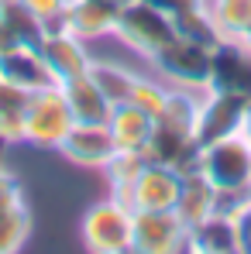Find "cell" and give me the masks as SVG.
<instances>
[{"mask_svg": "<svg viewBox=\"0 0 251 254\" xmlns=\"http://www.w3.org/2000/svg\"><path fill=\"white\" fill-rule=\"evenodd\" d=\"M62 93H66V100H69L76 121H96V124H107L114 103L107 100V93H103L100 83L93 79V69L83 72V76H76V79H69V83H62Z\"/></svg>", "mask_w": 251, "mask_h": 254, "instance_id": "e0dca14e", "label": "cell"}, {"mask_svg": "<svg viewBox=\"0 0 251 254\" xmlns=\"http://www.w3.org/2000/svg\"><path fill=\"white\" fill-rule=\"evenodd\" d=\"M0 76L10 79L14 86H21V89H28V93L52 86V76H48L42 55H38V45H21L14 52L0 55Z\"/></svg>", "mask_w": 251, "mask_h": 254, "instance_id": "ac0fdd59", "label": "cell"}, {"mask_svg": "<svg viewBox=\"0 0 251 254\" xmlns=\"http://www.w3.org/2000/svg\"><path fill=\"white\" fill-rule=\"evenodd\" d=\"M31 237V213L28 203L10 213H0V254H17Z\"/></svg>", "mask_w": 251, "mask_h": 254, "instance_id": "d4e9b609", "label": "cell"}, {"mask_svg": "<svg viewBox=\"0 0 251 254\" xmlns=\"http://www.w3.org/2000/svg\"><path fill=\"white\" fill-rule=\"evenodd\" d=\"M76 117L73 107L62 93V86H45L35 89L28 100V114H24V144L42 148V151H59L62 137L73 130Z\"/></svg>", "mask_w": 251, "mask_h": 254, "instance_id": "277c9868", "label": "cell"}, {"mask_svg": "<svg viewBox=\"0 0 251 254\" xmlns=\"http://www.w3.org/2000/svg\"><path fill=\"white\" fill-rule=\"evenodd\" d=\"M168 93H172V86H168L162 76H141V72H138V79H134V86H131L127 103L141 107L148 117H159V114L166 110V103H168Z\"/></svg>", "mask_w": 251, "mask_h": 254, "instance_id": "7402d4cb", "label": "cell"}, {"mask_svg": "<svg viewBox=\"0 0 251 254\" xmlns=\"http://www.w3.org/2000/svg\"><path fill=\"white\" fill-rule=\"evenodd\" d=\"M107 127L114 134L117 151H138V155H145L148 141H152V130H155V117H148L134 103H117L110 110V117H107Z\"/></svg>", "mask_w": 251, "mask_h": 254, "instance_id": "9a60e30c", "label": "cell"}, {"mask_svg": "<svg viewBox=\"0 0 251 254\" xmlns=\"http://www.w3.org/2000/svg\"><path fill=\"white\" fill-rule=\"evenodd\" d=\"M189 251L193 254H241L238 213L217 210L196 227H189Z\"/></svg>", "mask_w": 251, "mask_h": 254, "instance_id": "5bb4252c", "label": "cell"}, {"mask_svg": "<svg viewBox=\"0 0 251 254\" xmlns=\"http://www.w3.org/2000/svg\"><path fill=\"white\" fill-rule=\"evenodd\" d=\"M245 203H248V206H251V186H248V192H245Z\"/></svg>", "mask_w": 251, "mask_h": 254, "instance_id": "1f68e13d", "label": "cell"}, {"mask_svg": "<svg viewBox=\"0 0 251 254\" xmlns=\"http://www.w3.org/2000/svg\"><path fill=\"white\" fill-rule=\"evenodd\" d=\"M179 192H182V172L145 158V165H141L131 192H127V206L134 213L138 210H175Z\"/></svg>", "mask_w": 251, "mask_h": 254, "instance_id": "52a82bcc", "label": "cell"}, {"mask_svg": "<svg viewBox=\"0 0 251 254\" xmlns=\"http://www.w3.org/2000/svg\"><path fill=\"white\" fill-rule=\"evenodd\" d=\"M38 55H42L45 69H48V76H52L55 86L69 83V79H76V76H83V72L93 69V55H89L86 42L76 38L73 31H66V28L45 31L38 38Z\"/></svg>", "mask_w": 251, "mask_h": 254, "instance_id": "ba28073f", "label": "cell"}, {"mask_svg": "<svg viewBox=\"0 0 251 254\" xmlns=\"http://www.w3.org/2000/svg\"><path fill=\"white\" fill-rule=\"evenodd\" d=\"M59 155L80 169H107V162L117 155V144H114V134L107 124H96V121H76L73 130L62 137L59 144Z\"/></svg>", "mask_w": 251, "mask_h": 254, "instance_id": "30bf717a", "label": "cell"}, {"mask_svg": "<svg viewBox=\"0 0 251 254\" xmlns=\"http://www.w3.org/2000/svg\"><path fill=\"white\" fill-rule=\"evenodd\" d=\"M210 89L251 100V48L245 42H224L213 48L210 65Z\"/></svg>", "mask_w": 251, "mask_h": 254, "instance_id": "7c38bea8", "label": "cell"}, {"mask_svg": "<svg viewBox=\"0 0 251 254\" xmlns=\"http://www.w3.org/2000/svg\"><path fill=\"white\" fill-rule=\"evenodd\" d=\"M80 237H83V248L93 254H131L134 251V210L124 199L107 196L83 213Z\"/></svg>", "mask_w": 251, "mask_h": 254, "instance_id": "7a4b0ae2", "label": "cell"}, {"mask_svg": "<svg viewBox=\"0 0 251 254\" xmlns=\"http://www.w3.org/2000/svg\"><path fill=\"white\" fill-rule=\"evenodd\" d=\"M217 210H220V189L200 169L182 172V192H179V203H175V213L182 216V223L196 227L200 220H207Z\"/></svg>", "mask_w": 251, "mask_h": 254, "instance_id": "2e32d148", "label": "cell"}, {"mask_svg": "<svg viewBox=\"0 0 251 254\" xmlns=\"http://www.w3.org/2000/svg\"><path fill=\"white\" fill-rule=\"evenodd\" d=\"M0 3H3V0H0Z\"/></svg>", "mask_w": 251, "mask_h": 254, "instance_id": "836d02e7", "label": "cell"}, {"mask_svg": "<svg viewBox=\"0 0 251 254\" xmlns=\"http://www.w3.org/2000/svg\"><path fill=\"white\" fill-rule=\"evenodd\" d=\"M145 158L162 162V165H172V169H179V172L196 169V165H200V141H196V127L159 117V121H155V130H152V141H148Z\"/></svg>", "mask_w": 251, "mask_h": 254, "instance_id": "9c48e42d", "label": "cell"}, {"mask_svg": "<svg viewBox=\"0 0 251 254\" xmlns=\"http://www.w3.org/2000/svg\"><path fill=\"white\" fill-rule=\"evenodd\" d=\"M245 134L251 137V100H248V114H245Z\"/></svg>", "mask_w": 251, "mask_h": 254, "instance_id": "f546056e", "label": "cell"}, {"mask_svg": "<svg viewBox=\"0 0 251 254\" xmlns=\"http://www.w3.org/2000/svg\"><path fill=\"white\" fill-rule=\"evenodd\" d=\"M189 251V227L175 210L134 213V254H179Z\"/></svg>", "mask_w": 251, "mask_h": 254, "instance_id": "8992f818", "label": "cell"}, {"mask_svg": "<svg viewBox=\"0 0 251 254\" xmlns=\"http://www.w3.org/2000/svg\"><path fill=\"white\" fill-rule=\"evenodd\" d=\"M207 10L227 42H241L251 28V0H207Z\"/></svg>", "mask_w": 251, "mask_h": 254, "instance_id": "ffe728a7", "label": "cell"}, {"mask_svg": "<svg viewBox=\"0 0 251 254\" xmlns=\"http://www.w3.org/2000/svg\"><path fill=\"white\" fill-rule=\"evenodd\" d=\"M141 165H145V155H138V151H117L107 162V169H103L107 172V182H110V196H117V199L127 203V192H131Z\"/></svg>", "mask_w": 251, "mask_h": 254, "instance_id": "cb8c5ba5", "label": "cell"}, {"mask_svg": "<svg viewBox=\"0 0 251 254\" xmlns=\"http://www.w3.org/2000/svg\"><path fill=\"white\" fill-rule=\"evenodd\" d=\"M117 10H121V3H114V0H69L62 28L73 31L76 38H83L86 45L100 42V38L114 35Z\"/></svg>", "mask_w": 251, "mask_h": 254, "instance_id": "4fadbf2b", "label": "cell"}, {"mask_svg": "<svg viewBox=\"0 0 251 254\" xmlns=\"http://www.w3.org/2000/svg\"><path fill=\"white\" fill-rule=\"evenodd\" d=\"M238 234H241V251L251 254V206L248 203L238 210Z\"/></svg>", "mask_w": 251, "mask_h": 254, "instance_id": "f1b7e54d", "label": "cell"}, {"mask_svg": "<svg viewBox=\"0 0 251 254\" xmlns=\"http://www.w3.org/2000/svg\"><path fill=\"white\" fill-rule=\"evenodd\" d=\"M172 28H175V35H182V38H193V42L207 45V48H217V45L224 42L207 7H196V10H186V14L172 17Z\"/></svg>", "mask_w": 251, "mask_h": 254, "instance_id": "603a6c76", "label": "cell"}, {"mask_svg": "<svg viewBox=\"0 0 251 254\" xmlns=\"http://www.w3.org/2000/svg\"><path fill=\"white\" fill-rule=\"evenodd\" d=\"M17 3L42 24V31H59L62 17H66V7H69V0H17Z\"/></svg>", "mask_w": 251, "mask_h": 254, "instance_id": "484cf974", "label": "cell"}, {"mask_svg": "<svg viewBox=\"0 0 251 254\" xmlns=\"http://www.w3.org/2000/svg\"><path fill=\"white\" fill-rule=\"evenodd\" d=\"M17 206H24V186H21L17 175L0 169V213H10Z\"/></svg>", "mask_w": 251, "mask_h": 254, "instance_id": "4316f807", "label": "cell"}, {"mask_svg": "<svg viewBox=\"0 0 251 254\" xmlns=\"http://www.w3.org/2000/svg\"><path fill=\"white\" fill-rule=\"evenodd\" d=\"M93 79H96L100 89L107 93V100L117 107V103H127L138 72L127 69V65H117V62H93Z\"/></svg>", "mask_w": 251, "mask_h": 254, "instance_id": "44dd1931", "label": "cell"}, {"mask_svg": "<svg viewBox=\"0 0 251 254\" xmlns=\"http://www.w3.org/2000/svg\"><path fill=\"white\" fill-rule=\"evenodd\" d=\"M155 69V76H162L175 89H193V93H207L210 89V65H213V48L172 35V42L148 62Z\"/></svg>", "mask_w": 251, "mask_h": 254, "instance_id": "5b68a950", "label": "cell"}, {"mask_svg": "<svg viewBox=\"0 0 251 254\" xmlns=\"http://www.w3.org/2000/svg\"><path fill=\"white\" fill-rule=\"evenodd\" d=\"M245 114H248V100L220 93V89H207L200 96V114H196V141L200 148L227 137L234 130H245Z\"/></svg>", "mask_w": 251, "mask_h": 254, "instance_id": "8fae6325", "label": "cell"}, {"mask_svg": "<svg viewBox=\"0 0 251 254\" xmlns=\"http://www.w3.org/2000/svg\"><path fill=\"white\" fill-rule=\"evenodd\" d=\"M241 42H245V45H248V48H251V28H248V35H245V38H241Z\"/></svg>", "mask_w": 251, "mask_h": 254, "instance_id": "4dcf8cb0", "label": "cell"}, {"mask_svg": "<svg viewBox=\"0 0 251 254\" xmlns=\"http://www.w3.org/2000/svg\"><path fill=\"white\" fill-rule=\"evenodd\" d=\"M28 100L31 93L14 86L10 79L0 76V141L3 144H17L24 141V114H28Z\"/></svg>", "mask_w": 251, "mask_h": 254, "instance_id": "d6986e66", "label": "cell"}, {"mask_svg": "<svg viewBox=\"0 0 251 254\" xmlns=\"http://www.w3.org/2000/svg\"><path fill=\"white\" fill-rule=\"evenodd\" d=\"M114 3H127V0H114Z\"/></svg>", "mask_w": 251, "mask_h": 254, "instance_id": "d6a6232c", "label": "cell"}, {"mask_svg": "<svg viewBox=\"0 0 251 254\" xmlns=\"http://www.w3.org/2000/svg\"><path fill=\"white\" fill-rule=\"evenodd\" d=\"M175 28L172 17L162 14L159 7H152L148 0H127L117 10V24H114V38L131 48L134 55H141L145 62H152L168 42H172Z\"/></svg>", "mask_w": 251, "mask_h": 254, "instance_id": "3957f363", "label": "cell"}, {"mask_svg": "<svg viewBox=\"0 0 251 254\" xmlns=\"http://www.w3.org/2000/svg\"><path fill=\"white\" fill-rule=\"evenodd\" d=\"M152 7H159L162 14L168 17H179V14H186V10H196V7H207V0H148Z\"/></svg>", "mask_w": 251, "mask_h": 254, "instance_id": "83f0119b", "label": "cell"}, {"mask_svg": "<svg viewBox=\"0 0 251 254\" xmlns=\"http://www.w3.org/2000/svg\"><path fill=\"white\" fill-rule=\"evenodd\" d=\"M196 169L220 189V210L238 213L251 186V137L245 130H234L227 137L203 144Z\"/></svg>", "mask_w": 251, "mask_h": 254, "instance_id": "6da1fadb", "label": "cell"}]
</instances>
